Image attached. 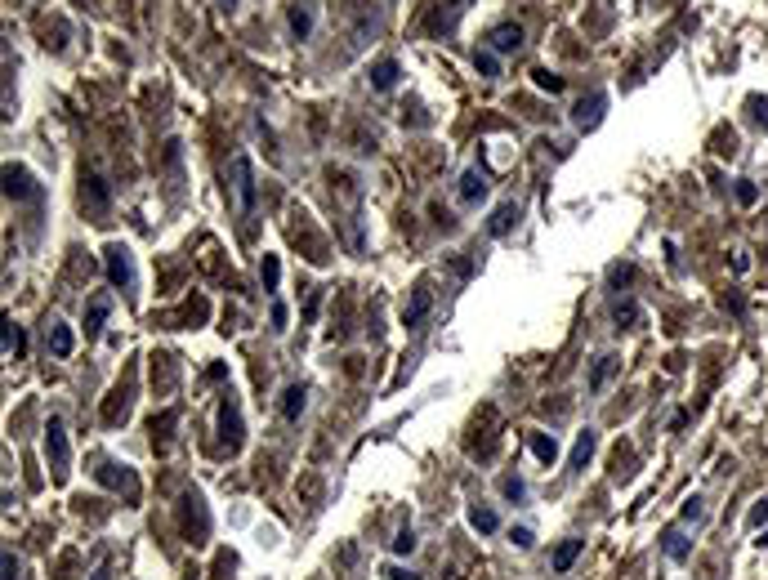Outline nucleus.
Wrapping results in <instances>:
<instances>
[{
  "label": "nucleus",
  "mask_w": 768,
  "mask_h": 580,
  "mask_svg": "<svg viewBox=\"0 0 768 580\" xmlns=\"http://www.w3.org/2000/svg\"><path fill=\"white\" fill-rule=\"evenodd\" d=\"M634 277V268H612V281H616V286H621V281H630Z\"/></svg>",
  "instance_id": "obj_37"
},
{
  "label": "nucleus",
  "mask_w": 768,
  "mask_h": 580,
  "mask_svg": "<svg viewBox=\"0 0 768 580\" xmlns=\"http://www.w3.org/2000/svg\"><path fill=\"white\" fill-rule=\"evenodd\" d=\"M224 437H228L233 451L242 446V420H237V406L233 402H224Z\"/></svg>",
  "instance_id": "obj_22"
},
{
  "label": "nucleus",
  "mask_w": 768,
  "mask_h": 580,
  "mask_svg": "<svg viewBox=\"0 0 768 580\" xmlns=\"http://www.w3.org/2000/svg\"><path fill=\"white\" fill-rule=\"evenodd\" d=\"M518 45H523V27L518 23H500L496 32H491V50L496 54H514Z\"/></svg>",
  "instance_id": "obj_9"
},
{
  "label": "nucleus",
  "mask_w": 768,
  "mask_h": 580,
  "mask_svg": "<svg viewBox=\"0 0 768 580\" xmlns=\"http://www.w3.org/2000/svg\"><path fill=\"white\" fill-rule=\"evenodd\" d=\"M733 192H737V201H742V206H755V201H760V188H755L751 179H737Z\"/></svg>",
  "instance_id": "obj_28"
},
{
  "label": "nucleus",
  "mask_w": 768,
  "mask_h": 580,
  "mask_svg": "<svg viewBox=\"0 0 768 580\" xmlns=\"http://www.w3.org/2000/svg\"><path fill=\"white\" fill-rule=\"evenodd\" d=\"M581 549H585V540H563V545L554 549V572H572V563L581 558Z\"/></svg>",
  "instance_id": "obj_17"
},
{
  "label": "nucleus",
  "mask_w": 768,
  "mask_h": 580,
  "mask_svg": "<svg viewBox=\"0 0 768 580\" xmlns=\"http://www.w3.org/2000/svg\"><path fill=\"white\" fill-rule=\"evenodd\" d=\"M304 402H308V388H304V384H291L286 393H282V420L295 424L299 415H304Z\"/></svg>",
  "instance_id": "obj_11"
},
{
  "label": "nucleus",
  "mask_w": 768,
  "mask_h": 580,
  "mask_svg": "<svg viewBox=\"0 0 768 580\" xmlns=\"http://www.w3.org/2000/svg\"><path fill=\"white\" fill-rule=\"evenodd\" d=\"M103 268H108V281L117 290H135V254H130V246L112 241L103 250Z\"/></svg>",
  "instance_id": "obj_1"
},
{
  "label": "nucleus",
  "mask_w": 768,
  "mask_h": 580,
  "mask_svg": "<svg viewBox=\"0 0 768 580\" xmlns=\"http://www.w3.org/2000/svg\"><path fill=\"white\" fill-rule=\"evenodd\" d=\"M500 496L505 500H523V482L518 478H500Z\"/></svg>",
  "instance_id": "obj_31"
},
{
  "label": "nucleus",
  "mask_w": 768,
  "mask_h": 580,
  "mask_svg": "<svg viewBox=\"0 0 768 580\" xmlns=\"http://www.w3.org/2000/svg\"><path fill=\"white\" fill-rule=\"evenodd\" d=\"M746 522H751V527H764V522H768V500H760V505L751 509V518H746Z\"/></svg>",
  "instance_id": "obj_34"
},
{
  "label": "nucleus",
  "mask_w": 768,
  "mask_h": 580,
  "mask_svg": "<svg viewBox=\"0 0 768 580\" xmlns=\"http://www.w3.org/2000/svg\"><path fill=\"white\" fill-rule=\"evenodd\" d=\"M532 455L540 464H554L558 460V437L554 433H532Z\"/></svg>",
  "instance_id": "obj_18"
},
{
  "label": "nucleus",
  "mask_w": 768,
  "mask_h": 580,
  "mask_svg": "<svg viewBox=\"0 0 768 580\" xmlns=\"http://www.w3.org/2000/svg\"><path fill=\"white\" fill-rule=\"evenodd\" d=\"M233 192H237V210L242 214H250L255 210V166H250V157H233Z\"/></svg>",
  "instance_id": "obj_3"
},
{
  "label": "nucleus",
  "mask_w": 768,
  "mask_h": 580,
  "mask_svg": "<svg viewBox=\"0 0 768 580\" xmlns=\"http://www.w3.org/2000/svg\"><path fill=\"white\" fill-rule=\"evenodd\" d=\"M429 308H433L429 286H415V290H411V303L402 308V326H406V330H420V326H424V317H429Z\"/></svg>",
  "instance_id": "obj_4"
},
{
  "label": "nucleus",
  "mask_w": 768,
  "mask_h": 580,
  "mask_svg": "<svg viewBox=\"0 0 768 580\" xmlns=\"http://www.w3.org/2000/svg\"><path fill=\"white\" fill-rule=\"evenodd\" d=\"M94 580H112V576H108V572H99V576H94Z\"/></svg>",
  "instance_id": "obj_39"
},
{
  "label": "nucleus",
  "mask_w": 768,
  "mask_h": 580,
  "mask_svg": "<svg viewBox=\"0 0 768 580\" xmlns=\"http://www.w3.org/2000/svg\"><path fill=\"white\" fill-rule=\"evenodd\" d=\"M411 549H415V531L411 527L397 531V536H393V554H411Z\"/></svg>",
  "instance_id": "obj_30"
},
{
  "label": "nucleus",
  "mask_w": 768,
  "mask_h": 580,
  "mask_svg": "<svg viewBox=\"0 0 768 580\" xmlns=\"http://www.w3.org/2000/svg\"><path fill=\"white\" fill-rule=\"evenodd\" d=\"M286 23H291V36H295V41H304V36L313 32V14L304 5H291V14H286Z\"/></svg>",
  "instance_id": "obj_20"
},
{
  "label": "nucleus",
  "mask_w": 768,
  "mask_h": 580,
  "mask_svg": "<svg viewBox=\"0 0 768 580\" xmlns=\"http://www.w3.org/2000/svg\"><path fill=\"white\" fill-rule=\"evenodd\" d=\"M36 188H32V174L23 166H5V197L9 201H27Z\"/></svg>",
  "instance_id": "obj_7"
},
{
  "label": "nucleus",
  "mask_w": 768,
  "mask_h": 580,
  "mask_svg": "<svg viewBox=\"0 0 768 580\" xmlns=\"http://www.w3.org/2000/svg\"><path fill=\"white\" fill-rule=\"evenodd\" d=\"M514 223H518V206H500V210L491 214L487 232H491V237H505V232H509V228H514Z\"/></svg>",
  "instance_id": "obj_21"
},
{
  "label": "nucleus",
  "mask_w": 768,
  "mask_h": 580,
  "mask_svg": "<svg viewBox=\"0 0 768 580\" xmlns=\"http://www.w3.org/2000/svg\"><path fill=\"white\" fill-rule=\"evenodd\" d=\"M469 527H473V531H482V536H491V531L500 527V518H496L491 509H469Z\"/></svg>",
  "instance_id": "obj_24"
},
{
  "label": "nucleus",
  "mask_w": 768,
  "mask_h": 580,
  "mask_svg": "<svg viewBox=\"0 0 768 580\" xmlns=\"http://www.w3.org/2000/svg\"><path fill=\"white\" fill-rule=\"evenodd\" d=\"M482 197H487V174H478V170H464V174H460V201H464V206H478Z\"/></svg>",
  "instance_id": "obj_10"
},
{
  "label": "nucleus",
  "mask_w": 768,
  "mask_h": 580,
  "mask_svg": "<svg viewBox=\"0 0 768 580\" xmlns=\"http://www.w3.org/2000/svg\"><path fill=\"white\" fill-rule=\"evenodd\" d=\"M273 330H286V303H273Z\"/></svg>",
  "instance_id": "obj_35"
},
{
  "label": "nucleus",
  "mask_w": 768,
  "mask_h": 580,
  "mask_svg": "<svg viewBox=\"0 0 768 580\" xmlns=\"http://www.w3.org/2000/svg\"><path fill=\"white\" fill-rule=\"evenodd\" d=\"M616 370H621V362H616L612 353H603V357H594V370H590V388L594 393H599L603 384H608V379L616 375Z\"/></svg>",
  "instance_id": "obj_15"
},
{
  "label": "nucleus",
  "mask_w": 768,
  "mask_h": 580,
  "mask_svg": "<svg viewBox=\"0 0 768 580\" xmlns=\"http://www.w3.org/2000/svg\"><path fill=\"white\" fill-rule=\"evenodd\" d=\"M603 108H608V94H590V99H581V103H576V112H572L576 130H594L603 121Z\"/></svg>",
  "instance_id": "obj_5"
},
{
  "label": "nucleus",
  "mask_w": 768,
  "mask_h": 580,
  "mask_svg": "<svg viewBox=\"0 0 768 580\" xmlns=\"http://www.w3.org/2000/svg\"><path fill=\"white\" fill-rule=\"evenodd\" d=\"M50 348H54V357H72V348H77V330L63 326V321H54V326H50Z\"/></svg>",
  "instance_id": "obj_13"
},
{
  "label": "nucleus",
  "mask_w": 768,
  "mask_h": 580,
  "mask_svg": "<svg viewBox=\"0 0 768 580\" xmlns=\"http://www.w3.org/2000/svg\"><path fill=\"white\" fill-rule=\"evenodd\" d=\"M259 277H264V290H277V277H282V263H277V254H264V263H259Z\"/></svg>",
  "instance_id": "obj_25"
},
{
  "label": "nucleus",
  "mask_w": 768,
  "mask_h": 580,
  "mask_svg": "<svg viewBox=\"0 0 768 580\" xmlns=\"http://www.w3.org/2000/svg\"><path fill=\"white\" fill-rule=\"evenodd\" d=\"M661 554H666L670 563H684V558L692 554V540L679 527H666V531H661Z\"/></svg>",
  "instance_id": "obj_8"
},
{
  "label": "nucleus",
  "mask_w": 768,
  "mask_h": 580,
  "mask_svg": "<svg viewBox=\"0 0 768 580\" xmlns=\"http://www.w3.org/2000/svg\"><path fill=\"white\" fill-rule=\"evenodd\" d=\"M473 68H478L482 76H500V59H496V50H478V54H473Z\"/></svg>",
  "instance_id": "obj_26"
},
{
  "label": "nucleus",
  "mask_w": 768,
  "mask_h": 580,
  "mask_svg": "<svg viewBox=\"0 0 768 580\" xmlns=\"http://www.w3.org/2000/svg\"><path fill=\"white\" fill-rule=\"evenodd\" d=\"M536 76V85H540V90H549V94H563V76H554V72H545V68H540V72H532Z\"/></svg>",
  "instance_id": "obj_29"
},
{
  "label": "nucleus",
  "mask_w": 768,
  "mask_h": 580,
  "mask_svg": "<svg viewBox=\"0 0 768 580\" xmlns=\"http://www.w3.org/2000/svg\"><path fill=\"white\" fill-rule=\"evenodd\" d=\"M99 482H103V487H121V482H126V487H135V478H130V473H117V464H103V469H99Z\"/></svg>",
  "instance_id": "obj_27"
},
{
  "label": "nucleus",
  "mask_w": 768,
  "mask_h": 580,
  "mask_svg": "<svg viewBox=\"0 0 768 580\" xmlns=\"http://www.w3.org/2000/svg\"><path fill=\"white\" fill-rule=\"evenodd\" d=\"M612 321H616V326H643V308H639V303H634V299H616L612 303Z\"/></svg>",
  "instance_id": "obj_14"
},
{
  "label": "nucleus",
  "mask_w": 768,
  "mask_h": 580,
  "mask_svg": "<svg viewBox=\"0 0 768 580\" xmlns=\"http://www.w3.org/2000/svg\"><path fill=\"white\" fill-rule=\"evenodd\" d=\"M388 580H420V576H411V572H402V567H388V572H384Z\"/></svg>",
  "instance_id": "obj_36"
},
{
  "label": "nucleus",
  "mask_w": 768,
  "mask_h": 580,
  "mask_svg": "<svg viewBox=\"0 0 768 580\" xmlns=\"http://www.w3.org/2000/svg\"><path fill=\"white\" fill-rule=\"evenodd\" d=\"M45 460L54 464V478H68L72 446H68V429H63L59 415H50V424H45Z\"/></svg>",
  "instance_id": "obj_2"
},
{
  "label": "nucleus",
  "mask_w": 768,
  "mask_h": 580,
  "mask_svg": "<svg viewBox=\"0 0 768 580\" xmlns=\"http://www.w3.org/2000/svg\"><path fill=\"white\" fill-rule=\"evenodd\" d=\"M18 576V563H14V554H5V580H14Z\"/></svg>",
  "instance_id": "obj_38"
},
{
  "label": "nucleus",
  "mask_w": 768,
  "mask_h": 580,
  "mask_svg": "<svg viewBox=\"0 0 768 580\" xmlns=\"http://www.w3.org/2000/svg\"><path fill=\"white\" fill-rule=\"evenodd\" d=\"M108 312H112V299H108V294H99V299L90 303V312H85V335H94V330H103V321H108Z\"/></svg>",
  "instance_id": "obj_19"
},
{
  "label": "nucleus",
  "mask_w": 768,
  "mask_h": 580,
  "mask_svg": "<svg viewBox=\"0 0 768 580\" xmlns=\"http://www.w3.org/2000/svg\"><path fill=\"white\" fill-rule=\"evenodd\" d=\"M701 518V496H688L684 500V522H697Z\"/></svg>",
  "instance_id": "obj_32"
},
{
  "label": "nucleus",
  "mask_w": 768,
  "mask_h": 580,
  "mask_svg": "<svg viewBox=\"0 0 768 580\" xmlns=\"http://www.w3.org/2000/svg\"><path fill=\"white\" fill-rule=\"evenodd\" d=\"M81 201L85 206H90V210H108V206H112V192H108V183H103V179L99 174H85L81 179Z\"/></svg>",
  "instance_id": "obj_6"
},
{
  "label": "nucleus",
  "mask_w": 768,
  "mask_h": 580,
  "mask_svg": "<svg viewBox=\"0 0 768 580\" xmlns=\"http://www.w3.org/2000/svg\"><path fill=\"white\" fill-rule=\"evenodd\" d=\"M23 348H27V335H23V326H14V321H5V353H9V357H23Z\"/></svg>",
  "instance_id": "obj_23"
},
{
  "label": "nucleus",
  "mask_w": 768,
  "mask_h": 580,
  "mask_svg": "<svg viewBox=\"0 0 768 580\" xmlns=\"http://www.w3.org/2000/svg\"><path fill=\"white\" fill-rule=\"evenodd\" d=\"M594 446H599V433H594V429H585L581 437H576V446H572V469H585V464H590Z\"/></svg>",
  "instance_id": "obj_16"
},
{
  "label": "nucleus",
  "mask_w": 768,
  "mask_h": 580,
  "mask_svg": "<svg viewBox=\"0 0 768 580\" xmlns=\"http://www.w3.org/2000/svg\"><path fill=\"white\" fill-rule=\"evenodd\" d=\"M514 545H518V549H532V545H536L532 527H514Z\"/></svg>",
  "instance_id": "obj_33"
},
{
  "label": "nucleus",
  "mask_w": 768,
  "mask_h": 580,
  "mask_svg": "<svg viewBox=\"0 0 768 580\" xmlns=\"http://www.w3.org/2000/svg\"><path fill=\"white\" fill-rule=\"evenodd\" d=\"M397 76H402V68H397L393 59H380V63H375V68H371V90L388 94V90H393V85H397Z\"/></svg>",
  "instance_id": "obj_12"
}]
</instances>
